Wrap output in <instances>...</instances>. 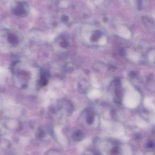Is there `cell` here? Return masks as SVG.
<instances>
[{
	"label": "cell",
	"instance_id": "1",
	"mask_svg": "<svg viewBox=\"0 0 155 155\" xmlns=\"http://www.w3.org/2000/svg\"><path fill=\"white\" fill-rule=\"evenodd\" d=\"M12 12L20 17H25L29 14L30 7L25 1H15L11 5Z\"/></svg>",
	"mask_w": 155,
	"mask_h": 155
},
{
	"label": "cell",
	"instance_id": "2",
	"mask_svg": "<svg viewBox=\"0 0 155 155\" xmlns=\"http://www.w3.org/2000/svg\"><path fill=\"white\" fill-rule=\"evenodd\" d=\"M8 41L11 44L16 45L18 42V38L12 33H10L8 35Z\"/></svg>",
	"mask_w": 155,
	"mask_h": 155
},
{
	"label": "cell",
	"instance_id": "3",
	"mask_svg": "<svg viewBox=\"0 0 155 155\" xmlns=\"http://www.w3.org/2000/svg\"><path fill=\"white\" fill-rule=\"evenodd\" d=\"M73 137L74 139H75L76 141H80L83 138V133H82L81 131H76V132L74 133Z\"/></svg>",
	"mask_w": 155,
	"mask_h": 155
},
{
	"label": "cell",
	"instance_id": "4",
	"mask_svg": "<svg viewBox=\"0 0 155 155\" xmlns=\"http://www.w3.org/2000/svg\"><path fill=\"white\" fill-rule=\"evenodd\" d=\"M94 115L92 113H89L87 115V123L88 124H91L93 123L94 120Z\"/></svg>",
	"mask_w": 155,
	"mask_h": 155
}]
</instances>
